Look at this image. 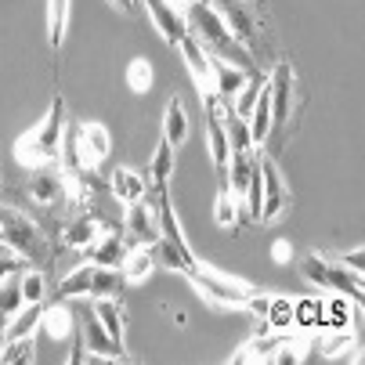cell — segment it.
Instances as JSON below:
<instances>
[{
    "instance_id": "obj_26",
    "label": "cell",
    "mask_w": 365,
    "mask_h": 365,
    "mask_svg": "<svg viewBox=\"0 0 365 365\" xmlns=\"http://www.w3.org/2000/svg\"><path fill=\"white\" fill-rule=\"evenodd\" d=\"M66 26H69V0H47V43L55 55L62 51Z\"/></svg>"
},
{
    "instance_id": "obj_37",
    "label": "cell",
    "mask_w": 365,
    "mask_h": 365,
    "mask_svg": "<svg viewBox=\"0 0 365 365\" xmlns=\"http://www.w3.org/2000/svg\"><path fill=\"white\" fill-rule=\"evenodd\" d=\"M22 304H26V297H22L19 282H0V319H11Z\"/></svg>"
},
{
    "instance_id": "obj_7",
    "label": "cell",
    "mask_w": 365,
    "mask_h": 365,
    "mask_svg": "<svg viewBox=\"0 0 365 365\" xmlns=\"http://www.w3.org/2000/svg\"><path fill=\"white\" fill-rule=\"evenodd\" d=\"M217 15H221V22L228 26V33L250 51V55L257 58V22H253V15H250V8L242 4V0H206Z\"/></svg>"
},
{
    "instance_id": "obj_27",
    "label": "cell",
    "mask_w": 365,
    "mask_h": 365,
    "mask_svg": "<svg viewBox=\"0 0 365 365\" xmlns=\"http://www.w3.org/2000/svg\"><path fill=\"white\" fill-rule=\"evenodd\" d=\"M127 289V279H123V268H98L94 264V279H91V297H123Z\"/></svg>"
},
{
    "instance_id": "obj_29",
    "label": "cell",
    "mask_w": 365,
    "mask_h": 365,
    "mask_svg": "<svg viewBox=\"0 0 365 365\" xmlns=\"http://www.w3.org/2000/svg\"><path fill=\"white\" fill-rule=\"evenodd\" d=\"M170 174H174V145L160 141V145H155V155H152V167L145 170V178L152 185H167Z\"/></svg>"
},
{
    "instance_id": "obj_5",
    "label": "cell",
    "mask_w": 365,
    "mask_h": 365,
    "mask_svg": "<svg viewBox=\"0 0 365 365\" xmlns=\"http://www.w3.org/2000/svg\"><path fill=\"white\" fill-rule=\"evenodd\" d=\"M257 163H260V178H264V202H260V217H257V225H275V221L286 214V206H289V188L282 185L279 167H275L272 155L257 152Z\"/></svg>"
},
{
    "instance_id": "obj_24",
    "label": "cell",
    "mask_w": 365,
    "mask_h": 365,
    "mask_svg": "<svg viewBox=\"0 0 365 365\" xmlns=\"http://www.w3.org/2000/svg\"><path fill=\"white\" fill-rule=\"evenodd\" d=\"M40 326L47 329L51 340H58V344H62V340L73 336V311L62 307V300H58V304H51V307L43 304V319H40Z\"/></svg>"
},
{
    "instance_id": "obj_15",
    "label": "cell",
    "mask_w": 365,
    "mask_h": 365,
    "mask_svg": "<svg viewBox=\"0 0 365 365\" xmlns=\"http://www.w3.org/2000/svg\"><path fill=\"white\" fill-rule=\"evenodd\" d=\"M127 239L120 235V232H101L87 250H83V257L91 260V264H98V268H120L123 260H127Z\"/></svg>"
},
{
    "instance_id": "obj_17",
    "label": "cell",
    "mask_w": 365,
    "mask_h": 365,
    "mask_svg": "<svg viewBox=\"0 0 365 365\" xmlns=\"http://www.w3.org/2000/svg\"><path fill=\"white\" fill-rule=\"evenodd\" d=\"M109 188H113V195H116L120 202H138V199L148 195V178L138 174V170H130V167H116Z\"/></svg>"
},
{
    "instance_id": "obj_4",
    "label": "cell",
    "mask_w": 365,
    "mask_h": 365,
    "mask_svg": "<svg viewBox=\"0 0 365 365\" xmlns=\"http://www.w3.org/2000/svg\"><path fill=\"white\" fill-rule=\"evenodd\" d=\"M188 282L195 286V293L202 300H210V304H221V307H246L250 293L257 286L242 282V279H232V275H221L217 268H192L188 272Z\"/></svg>"
},
{
    "instance_id": "obj_25",
    "label": "cell",
    "mask_w": 365,
    "mask_h": 365,
    "mask_svg": "<svg viewBox=\"0 0 365 365\" xmlns=\"http://www.w3.org/2000/svg\"><path fill=\"white\" fill-rule=\"evenodd\" d=\"M91 279H94V264H91V260H83V264H76V268L58 282V300L91 297Z\"/></svg>"
},
{
    "instance_id": "obj_3",
    "label": "cell",
    "mask_w": 365,
    "mask_h": 365,
    "mask_svg": "<svg viewBox=\"0 0 365 365\" xmlns=\"http://www.w3.org/2000/svg\"><path fill=\"white\" fill-rule=\"evenodd\" d=\"M0 242L11 253H19L26 264H47L51 250H47V235L26 217L15 206H0Z\"/></svg>"
},
{
    "instance_id": "obj_30",
    "label": "cell",
    "mask_w": 365,
    "mask_h": 365,
    "mask_svg": "<svg viewBox=\"0 0 365 365\" xmlns=\"http://www.w3.org/2000/svg\"><path fill=\"white\" fill-rule=\"evenodd\" d=\"M300 275L307 279V286H315L326 293V275H329V257L326 253H304L300 257Z\"/></svg>"
},
{
    "instance_id": "obj_20",
    "label": "cell",
    "mask_w": 365,
    "mask_h": 365,
    "mask_svg": "<svg viewBox=\"0 0 365 365\" xmlns=\"http://www.w3.org/2000/svg\"><path fill=\"white\" fill-rule=\"evenodd\" d=\"M163 141L174 148L188 141V113H185V101L178 94L167 101V113H163Z\"/></svg>"
},
{
    "instance_id": "obj_28",
    "label": "cell",
    "mask_w": 365,
    "mask_h": 365,
    "mask_svg": "<svg viewBox=\"0 0 365 365\" xmlns=\"http://www.w3.org/2000/svg\"><path fill=\"white\" fill-rule=\"evenodd\" d=\"M94 315L101 319V326L109 329V336L123 340V307H120L116 297H98L94 300Z\"/></svg>"
},
{
    "instance_id": "obj_2",
    "label": "cell",
    "mask_w": 365,
    "mask_h": 365,
    "mask_svg": "<svg viewBox=\"0 0 365 365\" xmlns=\"http://www.w3.org/2000/svg\"><path fill=\"white\" fill-rule=\"evenodd\" d=\"M62 138H66V98L62 91L51 98V109L43 113L40 127H33L29 134H22L15 141V160L26 170L36 167H51L62 160Z\"/></svg>"
},
{
    "instance_id": "obj_35",
    "label": "cell",
    "mask_w": 365,
    "mask_h": 365,
    "mask_svg": "<svg viewBox=\"0 0 365 365\" xmlns=\"http://www.w3.org/2000/svg\"><path fill=\"white\" fill-rule=\"evenodd\" d=\"M19 286H22L26 304H43V297H47V279H43V272H40V268H22Z\"/></svg>"
},
{
    "instance_id": "obj_36",
    "label": "cell",
    "mask_w": 365,
    "mask_h": 365,
    "mask_svg": "<svg viewBox=\"0 0 365 365\" xmlns=\"http://www.w3.org/2000/svg\"><path fill=\"white\" fill-rule=\"evenodd\" d=\"M127 87L134 94H148L152 91V66H148V58H134L127 66Z\"/></svg>"
},
{
    "instance_id": "obj_12",
    "label": "cell",
    "mask_w": 365,
    "mask_h": 365,
    "mask_svg": "<svg viewBox=\"0 0 365 365\" xmlns=\"http://www.w3.org/2000/svg\"><path fill=\"white\" fill-rule=\"evenodd\" d=\"M80 336H83V344H87V351H91V354L109 358V361H127V347H123V340L109 336V329L101 326V319L94 315V311H87V315H83Z\"/></svg>"
},
{
    "instance_id": "obj_38",
    "label": "cell",
    "mask_w": 365,
    "mask_h": 365,
    "mask_svg": "<svg viewBox=\"0 0 365 365\" xmlns=\"http://www.w3.org/2000/svg\"><path fill=\"white\" fill-rule=\"evenodd\" d=\"M22 268H26V260L4 246V253H0V282H8V279H11V275H19Z\"/></svg>"
},
{
    "instance_id": "obj_1",
    "label": "cell",
    "mask_w": 365,
    "mask_h": 365,
    "mask_svg": "<svg viewBox=\"0 0 365 365\" xmlns=\"http://www.w3.org/2000/svg\"><path fill=\"white\" fill-rule=\"evenodd\" d=\"M185 19H188L192 36L206 47V55H210V58H221V62H228V66H235V69H242V73H257L253 55L228 33V26L221 22V15L206 4V0H195V4H188V8H185Z\"/></svg>"
},
{
    "instance_id": "obj_33",
    "label": "cell",
    "mask_w": 365,
    "mask_h": 365,
    "mask_svg": "<svg viewBox=\"0 0 365 365\" xmlns=\"http://www.w3.org/2000/svg\"><path fill=\"white\" fill-rule=\"evenodd\" d=\"M214 221H217V228H235L239 225V202L232 199V192L221 185V192H217V199H214Z\"/></svg>"
},
{
    "instance_id": "obj_34",
    "label": "cell",
    "mask_w": 365,
    "mask_h": 365,
    "mask_svg": "<svg viewBox=\"0 0 365 365\" xmlns=\"http://www.w3.org/2000/svg\"><path fill=\"white\" fill-rule=\"evenodd\" d=\"M242 202H246L250 217L257 221V217H260V202H264V178H260V163H257V155H253V170H250V185H246Z\"/></svg>"
},
{
    "instance_id": "obj_11",
    "label": "cell",
    "mask_w": 365,
    "mask_h": 365,
    "mask_svg": "<svg viewBox=\"0 0 365 365\" xmlns=\"http://www.w3.org/2000/svg\"><path fill=\"white\" fill-rule=\"evenodd\" d=\"M141 4H145L155 33H160L170 47H178L188 36V19H185V11L174 4V0H141Z\"/></svg>"
},
{
    "instance_id": "obj_39",
    "label": "cell",
    "mask_w": 365,
    "mask_h": 365,
    "mask_svg": "<svg viewBox=\"0 0 365 365\" xmlns=\"http://www.w3.org/2000/svg\"><path fill=\"white\" fill-rule=\"evenodd\" d=\"M336 260H340V264H344V268H351V272H358V275L365 272V250H361V246H354V250H347V253H340Z\"/></svg>"
},
{
    "instance_id": "obj_9",
    "label": "cell",
    "mask_w": 365,
    "mask_h": 365,
    "mask_svg": "<svg viewBox=\"0 0 365 365\" xmlns=\"http://www.w3.org/2000/svg\"><path fill=\"white\" fill-rule=\"evenodd\" d=\"M202 109H206V148L210 160L225 181V167H228V130H225V113H221V98L217 94H202Z\"/></svg>"
},
{
    "instance_id": "obj_41",
    "label": "cell",
    "mask_w": 365,
    "mask_h": 365,
    "mask_svg": "<svg viewBox=\"0 0 365 365\" xmlns=\"http://www.w3.org/2000/svg\"><path fill=\"white\" fill-rule=\"evenodd\" d=\"M113 8H120L123 15H130L134 11V0H113Z\"/></svg>"
},
{
    "instance_id": "obj_42",
    "label": "cell",
    "mask_w": 365,
    "mask_h": 365,
    "mask_svg": "<svg viewBox=\"0 0 365 365\" xmlns=\"http://www.w3.org/2000/svg\"><path fill=\"white\" fill-rule=\"evenodd\" d=\"M253 4H260V8H264V4H268V0H253Z\"/></svg>"
},
{
    "instance_id": "obj_23",
    "label": "cell",
    "mask_w": 365,
    "mask_h": 365,
    "mask_svg": "<svg viewBox=\"0 0 365 365\" xmlns=\"http://www.w3.org/2000/svg\"><path fill=\"white\" fill-rule=\"evenodd\" d=\"M123 279L127 282H145L155 268V250L152 246H130L127 250V260H123Z\"/></svg>"
},
{
    "instance_id": "obj_16",
    "label": "cell",
    "mask_w": 365,
    "mask_h": 365,
    "mask_svg": "<svg viewBox=\"0 0 365 365\" xmlns=\"http://www.w3.org/2000/svg\"><path fill=\"white\" fill-rule=\"evenodd\" d=\"M152 250H155V264H163L170 272H181V275H188L199 264L195 253L188 250V242H167V239H160Z\"/></svg>"
},
{
    "instance_id": "obj_31",
    "label": "cell",
    "mask_w": 365,
    "mask_h": 365,
    "mask_svg": "<svg viewBox=\"0 0 365 365\" xmlns=\"http://www.w3.org/2000/svg\"><path fill=\"white\" fill-rule=\"evenodd\" d=\"M264 326L279 333H293V297H272Z\"/></svg>"
},
{
    "instance_id": "obj_21",
    "label": "cell",
    "mask_w": 365,
    "mask_h": 365,
    "mask_svg": "<svg viewBox=\"0 0 365 365\" xmlns=\"http://www.w3.org/2000/svg\"><path fill=\"white\" fill-rule=\"evenodd\" d=\"M246 127H250V141H253V145H264V141H268V134H272V98H268V83H264V91L257 94V106H253V113L246 116Z\"/></svg>"
},
{
    "instance_id": "obj_13",
    "label": "cell",
    "mask_w": 365,
    "mask_h": 365,
    "mask_svg": "<svg viewBox=\"0 0 365 365\" xmlns=\"http://www.w3.org/2000/svg\"><path fill=\"white\" fill-rule=\"evenodd\" d=\"M178 51H181V58H185V66H188V73H192L199 94H214V62H210V55H206V47L192 36V29H188V36L178 43Z\"/></svg>"
},
{
    "instance_id": "obj_6",
    "label": "cell",
    "mask_w": 365,
    "mask_h": 365,
    "mask_svg": "<svg viewBox=\"0 0 365 365\" xmlns=\"http://www.w3.org/2000/svg\"><path fill=\"white\" fill-rule=\"evenodd\" d=\"M73 148L80 155V163L87 170H98L101 163H106V155L113 152V134L106 123H98V120H87L73 130Z\"/></svg>"
},
{
    "instance_id": "obj_19",
    "label": "cell",
    "mask_w": 365,
    "mask_h": 365,
    "mask_svg": "<svg viewBox=\"0 0 365 365\" xmlns=\"http://www.w3.org/2000/svg\"><path fill=\"white\" fill-rule=\"evenodd\" d=\"M210 62H214V94L221 98V106H228V101L242 91V83L250 80V73H242V69H235L221 58H210Z\"/></svg>"
},
{
    "instance_id": "obj_22",
    "label": "cell",
    "mask_w": 365,
    "mask_h": 365,
    "mask_svg": "<svg viewBox=\"0 0 365 365\" xmlns=\"http://www.w3.org/2000/svg\"><path fill=\"white\" fill-rule=\"evenodd\" d=\"M101 232H106V228H101V221L98 217H91V214H80L76 221H69L66 225V235H62V242L66 246H73V250H87Z\"/></svg>"
},
{
    "instance_id": "obj_8",
    "label": "cell",
    "mask_w": 365,
    "mask_h": 365,
    "mask_svg": "<svg viewBox=\"0 0 365 365\" xmlns=\"http://www.w3.org/2000/svg\"><path fill=\"white\" fill-rule=\"evenodd\" d=\"M293 87H297V73L289 62H279L268 73V98H272V130L286 127L293 116Z\"/></svg>"
},
{
    "instance_id": "obj_18",
    "label": "cell",
    "mask_w": 365,
    "mask_h": 365,
    "mask_svg": "<svg viewBox=\"0 0 365 365\" xmlns=\"http://www.w3.org/2000/svg\"><path fill=\"white\" fill-rule=\"evenodd\" d=\"M40 319H43V304H22L11 315V322H4L0 344H4V340H19V336H33L40 329Z\"/></svg>"
},
{
    "instance_id": "obj_14",
    "label": "cell",
    "mask_w": 365,
    "mask_h": 365,
    "mask_svg": "<svg viewBox=\"0 0 365 365\" xmlns=\"http://www.w3.org/2000/svg\"><path fill=\"white\" fill-rule=\"evenodd\" d=\"M29 174H33V178H29V195H33V202L55 206V202L66 195V178H62V167H58V163L36 167V170H29Z\"/></svg>"
},
{
    "instance_id": "obj_40",
    "label": "cell",
    "mask_w": 365,
    "mask_h": 365,
    "mask_svg": "<svg viewBox=\"0 0 365 365\" xmlns=\"http://www.w3.org/2000/svg\"><path fill=\"white\" fill-rule=\"evenodd\" d=\"M272 257H275V264H289V260H293V246H289L286 239H279V242L272 246Z\"/></svg>"
},
{
    "instance_id": "obj_32",
    "label": "cell",
    "mask_w": 365,
    "mask_h": 365,
    "mask_svg": "<svg viewBox=\"0 0 365 365\" xmlns=\"http://www.w3.org/2000/svg\"><path fill=\"white\" fill-rule=\"evenodd\" d=\"M33 358H36L33 336H19V340L0 344V365H19V361H33Z\"/></svg>"
},
{
    "instance_id": "obj_10",
    "label": "cell",
    "mask_w": 365,
    "mask_h": 365,
    "mask_svg": "<svg viewBox=\"0 0 365 365\" xmlns=\"http://www.w3.org/2000/svg\"><path fill=\"white\" fill-rule=\"evenodd\" d=\"M123 239L127 246H155L160 242V221L148 199L127 202V217H123Z\"/></svg>"
}]
</instances>
